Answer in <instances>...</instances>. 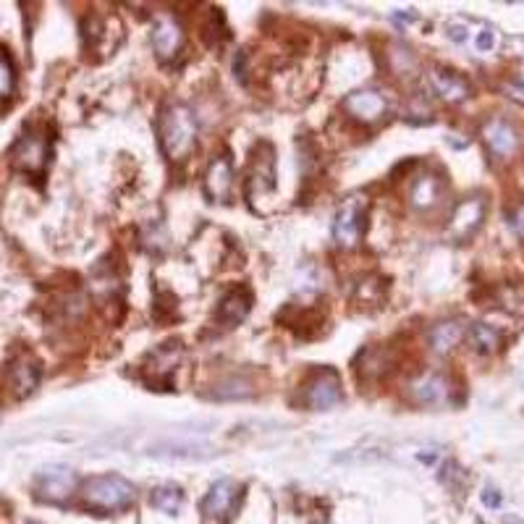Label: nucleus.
I'll use <instances>...</instances> for the list:
<instances>
[{
	"label": "nucleus",
	"mask_w": 524,
	"mask_h": 524,
	"mask_svg": "<svg viewBox=\"0 0 524 524\" xmlns=\"http://www.w3.org/2000/svg\"><path fill=\"white\" fill-rule=\"evenodd\" d=\"M160 147L166 152V158L179 163L192 152L194 142H197V118L189 111L187 105L168 103L160 111Z\"/></svg>",
	"instance_id": "obj_1"
},
{
	"label": "nucleus",
	"mask_w": 524,
	"mask_h": 524,
	"mask_svg": "<svg viewBox=\"0 0 524 524\" xmlns=\"http://www.w3.org/2000/svg\"><path fill=\"white\" fill-rule=\"evenodd\" d=\"M50 163V137L40 126H27L11 147V168L32 179H42Z\"/></svg>",
	"instance_id": "obj_2"
},
{
	"label": "nucleus",
	"mask_w": 524,
	"mask_h": 524,
	"mask_svg": "<svg viewBox=\"0 0 524 524\" xmlns=\"http://www.w3.org/2000/svg\"><path fill=\"white\" fill-rule=\"evenodd\" d=\"M84 504L97 511H124L134 504L137 488L118 475H103L87 480L82 488Z\"/></svg>",
	"instance_id": "obj_3"
},
{
	"label": "nucleus",
	"mask_w": 524,
	"mask_h": 524,
	"mask_svg": "<svg viewBox=\"0 0 524 524\" xmlns=\"http://www.w3.org/2000/svg\"><path fill=\"white\" fill-rule=\"evenodd\" d=\"M367 228V200L365 197H349V200L341 205V210L336 213V221H333V239H336L341 247H354L359 244L362 234Z\"/></svg>",
	"instance_id": "obj_4"
},
{
	"label": "nucleus",
	"mask_w": 524,
	"mask_h": 524,
	"mask_svg": "<svg viewBox=\"0 0 524 524\" xmlns=\"http://www.w3.org/2000/svg\"><path fill=\"white\" fill-rule=\"evenodd\" d=\"M483 139L488 150L496 155L498 160L517 158V152L522 150V134L509 118L493 116L488 124L483 126Z\"/></svg>",
	"instance_id": "obj_5"
},
{
	"label": "nucleus",
	"mask_w": 524,
	"mask_h": 524,
	"mask_svg": "<svg viewBox=\"0 0 524 524\" xmlns=\"http://www.w3.org/2000/svg\"><path fill=\"white\" fill-rule=\"evenodd\" d=\"M388 108H391L388 97L380 95V92H375V90L352 92V95L344 100V111L349 113L354 121H359V124H367V126L380 124V121L388 116Z\"/></svg>",
	"instance_id": "obj_6"
},
{
	"label": "nucleus",
	"mask_w": 524,
	"mask_h": 524,
	"mask_svg": "<svg viewBox=\"0 0 524 524\" xmlns=\"http://www.w3.org/2000/svg\"><path fill=\"white\" fill-rule=\"evenodd\" d=\"M242 498V485H236L234 480H221V483H215L213 488H210V493L205 496L202 511L213 519H231L236 511H239V506H242Z\"/></svg>",
	"instance_id": "obj_7"
},
{
	"label": "nucleus",
	"mask_w": 524,
	"mask_h": 524,
	"mask_svg": "<svg viewBox=\"0 0 524 524\" xmlns=\"http://www.w3.org/2000/svg\"><path fill=\"white\" fill-rule=\"evenodd\" d=\"M304 401L307 407L315 409V412H325V409H333L341 401V380L333 370H318L312 375L307 388H304Z\"/></svg>",
	"instance_id": "obj_8"
},
{
	"label": "nucleus",
	"mask_w": 524,
	"mask_h": 524,
	"mask_svg": "<svg viewBox=\"0 0 524 524\" xmlns=\"http://www.w3.org/2000/svg\"><path fill=\"white\" fill-rule=\"evenodd\" d=\"M74 490H76V475L66 467L45 469V472H40L35 480L37 498L50 501V504H63V501H69Z\"/></svg>",
	"instance_id": "obj_9"
},
{
	"label": "nucleus",
	"mask_w": 524,
	"mask_h": 524,
	"mask_svg": "<svg viewBox=\"0 0 524 524\" xmlns=\"http://www.w3.org/2000/svg\"><path fill=\"white\" fill-rule=\"evenodd\" d=\"M409 396L422 407H441L449 401L451 386L441 373H422L409 383Z\"/></svg>",
	"instance_id": "obj_10"
},
{
	"label": "nucleus",
	"mask_w": 524,
	"mask_h": 524,
	"mask_svg": "<svg viewBox=\"0 0 524 524\" xmlns=\"http://www.w3.org/2000/svg\"><path fill=\"white\" fill-rule=\"evenodd\" d=\"M6 383L14 393V399H24L29 393L35 391L37 383H40V362L29 354H19V357L11 362L6 375Z\"/></svg>",
	"instance_id": "obj_11"
},
{
	"label": "nucleus",
	"mask_w": 524,
	"mask_h": 524,
	"mask_svg": "<svg viewBox=\"0 0 524 524\" xmlns=\"http://www.w3.org/2000/svg\"><path fill=\"white\" fill-rule=\"evenodd\" d=\"M409 200L417 213H430L441 205L443 200V179H438L435 173H420L414 179L412 189H409Z\"/></svg>",
	"instance_id": "obj_12"
},
{
	"label": "nucleus",
	"mask_w": 524,
	"mask_h": 524,
	"mask_svg": "<svg viewBox=\"0 0 524 524\" xmlns=\"http://www.w3.org/2000/svg\"><path fill=\"white\" fill-rule=\"evenodd\" d=\"M231 184H234V168L226 155L213 158V163L207 166L205 173V194L213 202H226L231 194Z\"/></svg>",
	"instance_id": "obj_13"
},
{
	"label": "nucleus",
	"mask_w": 524,
	"mask_h": 524,
	"mask_svg": "<svg viewBox=\"0 0 524 524\" xmlns=\"http://www.w3.org/2000/svg\"><path fill=\"white\" fill-rule=\"evenodd\" d=\"M428 82H430V90L441 97V100H446V103H464V100L469 97L467 79L456 74V71L433 69L428 74Z\"/></svg>",
	"instance_id": "obj_14"
},
{
	"label": "nucleus",
	"mask_w": 524,
	"mask_h": 524,
	"mask_svg": "<svg viewBox=\"0 0 524 524\" xmlns=\"http://www.w3.org/2000/svg\"><path fill=\"white\" fill-rule=\"evenodd\" d=\"M252 310V294L247 289H231L218 304V323L226 328H236Z\"/></svg>",
	"instance_id": "obj_15"
},
{
	"label": "nucleus",
	"mask_w": 524,
	"mask_h": 524,
	"mask_svg": "<svg viewBox=\"0 0 524 524\" xmlns=\"http://www.w3.org/2000/svg\"><path fill=\"white\" fill-rule=\"evenodd\" d=\"M152 45H155V53H158L160 61H171L176 53L184 45V35H181V27L173 19H160L152 29Z\"/></svg>",
	"instance_id": "obj_16"
},
{
	"label": "nucleus",
	"mask_w": 524,
	"mask_h": 524,
	"mask_svg": "<svg viewBox=\"0 0 524 524\" xmlns=\"http://www.w3.org/2000/svg\"><path fill=\"white\" fill-rule=\"evenodd\" d=\"M262 155H255L252 166H249V194L270 192L276 187V173H273V152L270 147H260Z\"/></svg>",
	"instance_id": "obj_17"
},
{
	"label": "nucleus",
	"mask_w": 524,
	"mask_h": 524,
	"mask_svg": "<svg viewBox=\"0 0 524 524\" xmlns=\"http://www.w3.org/2000/svg\"><path fill=\"white\" fill-rule=\"evenodd\" d=\"M483 210L485 205L480 200L462 202V205L456 207L454 218H451V236L467 239V236L480 226V221H483Z\"/></svg>",
	"instance_id": "obj_18"
},
{
	"label": "nucleus",
	"mask_w": 524,
	"mask_h": 524,
	"mask_svg": "<svg viewBox=\"0 0 524 524\" xmlns=\"http://www.w3.org/2000/svg\"><path fill=\"white\" fill-rule=\"evenodd\" d=\"M462 338L464 325L459 323V320H446V323H438L433 331H430V346H433V352L449 354Z\"/></svg>",
	"instance_id": "obj_19"
},
{
	"label": "nucleus",
	"mask_w": 524,
	"mask_h": 524,
	"mask_svg": "<svg viewBox=\"0 0 524 524\" xmlns=\"http://www.w3.org/2000/svg\"><path fill=\"white\" fill-rule=\"evenodd\" d=\"M469 341H472V349L477 354H490L498 349V333L485 323L472 325V331H469Z\"/></svg>",
	"instance_id": "obj_20"
},
{
	"label": "nucleus",
	"mask_w": 524,
	"mask_h": 524,
	"mask_svg": "<svg viewBox=\"0 0 524 524\" xmlns=\"http://www.w3.org/2000/svg\"><path fill=\"white\" fill-rule=\"evenodd\" d=\"M14 87H16L14 61H11V56H8L6 50H0V105L14 95Z\"/></svg>",
	"instance_id": "obj_21"
},
{
	"label": "nucleus",
	"mask_w": 524,
	"mask_h": 524,
	"mask_svg": "<svg viewBox=\"0 0 524 524\" xmlns=\"http://www.w3.org/2000/svg\"><path fill=\"white\" fill-rule=\"evenodd\" d=\"M181 501L184 498H181L179 488H158L152 493V504L166 511V514H176L181 509Z\"/></svg>",
	"instance_id": "obj_22"
},
{
	"label": "nucleus",
	"mask_w": 524,
	"mask_h": 524,
	"mask_svg": "<svg viewBox=\"0 0 524 524\" xmlns=\"http://www.w3.org/2000/svg\"><path fill=\"white\" fill-rule=\"evenodd\" d=\"M475 45H477V50H480V53H490V50L496 48V35H493L490 29H485V32H480V35H477Z\"/></svg>",
	"instance_id": "obj_23"
},
{
	"label": "nucleus",
	"mask_w": 524,
	"mask_h": 524,
	"mask_svg": "<svg viewBox=\"0 0 524 524\" xmlns=\"http://www.w3.org/2000/svg\"><path fill=\"white\" fill-rule=\"evenodd\" d=\"M483 501L490 506V509H496V506H501V496H498L496 490H485Z\"/></svg>",
	"instance_id": "obj_24"
},
{
	"label": "nucleus",
	"mask_w": 524,
	"mask_h": 524,
	"mask_svg": "<svg viewBox=\"0 0 524 524\" xmlns=\"http://www.w3.org/2000/svg\"><path fill=\"white\" fill-rule=\"evenodd\" d=\"M509 92H511V97H517V100H524V76H519L517 82L511 84Z\"/></svg>",
	"instance_id": "obj_25"
},
{
	"label": "nucleus",
	"mask_w": 524,
	"mask_h": 524,
	"mask_svg": "<svg viewBox=\"0 0 524 524\" xmlns=\"http://www.w3.org/2000/svg\"><path fill=\"white\" fill-rule=\"evenodd\" d=\"M514 226H517V228H519V234L524 236V210L517 215V221H514Z\"/></svg>",
	"instance_id": "obj_26"
}]
</instances>
